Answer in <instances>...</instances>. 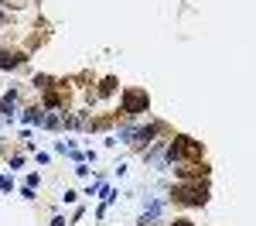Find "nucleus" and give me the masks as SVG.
<instances>
[{
	"label": "nucleus",
	"instance_id": "obj_5",
	"mask_svg": "<svg viewBox=\"0 0 256 226\" xmlns=\"http://www.w3.org/2000/svg\"><path fill=\"white\" fill-rule=\"evenodd\" d=\"M3 21H7V17H3V14H0V24H3Z\"/></svg>",
	"mask_w": 256,
	"mask_h": 226
},
{
	"label": "nucleus",
	"instance_id": "obj_3",
	"mask_svg": "<svg viewBox=\"0 0 256 226\" xmlns=\"http://www.w3.org/2000/svg\"><path fill=\"white\" fill-rule=\"evenodd\" d=\"M14 65H21V55L17 52H0V69H14Z\"/></svg>",
	"mask_w": 256,
	"mask_h": 226
},
{
	"label": "nucleus",
	"instance_id": "obj_1",
	"mask_svg": "<svg viewBox=\"0 0 256 226\" xmlns=\"http://www.w3.org/2000/svg\"><path fill=\"white\" fill-rule=\"evenodd\" d=\"M174 195H178L181 202H192V206H201V202H205V185H201V182H198V185H181V189H178Z\"/></svg>",
	"mask_w": 256,
	"mask_h": 226
},
{
	"label": "nucleus",
	"instance_id": "obj_4",
	"mask_svg": "<svg viewBox=\"0 0 256 226\" xmlns=\"http://www.w3.org/2000/svg\"><path fill=\"white\" fill-rule=\"evenodd\" d=\"M174 226H192V223H188V220H178V223H174Z\"/></svg>",
	"mask_w": 256,
	"mask_h": 226
},
{
	"label": "nucleus",
	"instance_id": "obj_2",
	"mask_svg": "<svg viewBox=\"0 0 256 226\" xmlns=\"http://www.w3.org/2000/svg\"><path fill=\"white\" fill-rule=\"evenodd\" d=\"M123 110H127V113L147 110V96H143V93H127V96H123Z\"/></svg>",
	"mask_w": 256,
	"mask_h": 226
}]
</instances>
